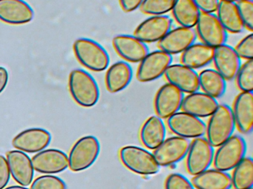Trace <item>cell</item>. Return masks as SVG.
Instances as JSON below:
<instances>
[{
    "label": "cell",
    "mask_w": 253,
    "mask_h": 189,
    "mask_svg": "<svg viewBox=\"0 0 253 189\" xmlns=\"http://www.w3.org/2000/svg\"><path fill=\"white\" fill-rule=\"evenodd\" d=\"M220 0H193L201 13H214L217 10Z\"/></svg>",
    "instance_id": "obj_39"
},
{
    "label": "cell",
    "mask_w": 253,
    "mask_h": 189,
    "mask_svg": "<svg viewBox=\"0 0 253 189\" xmlns=\"http://www.w3.org/2000/svg\"><path fill=\"white\" fill-rule=\"evenodd\" d=\"M11 173L6 158L0 155V189H4L9 182Z\"/></svg>",
    "instance_id": "obj_38"
},
{
    "label": "cell",
    "mask_w": 253,
    "mask_h": 189,
    "mask_svg": "<svg viewBox=\"0 0 253 189\" xmlns=\"http://www.w3.org/2000/svg\"><path fill=\"white\" fill-rule=\"evenodd\" d=\"M235 126L232 109L226 104L218 105L207 124V140L212 147H218L232 135Z\"/></svg>",
    "instance_id": "obj_3"
},
{
    "label": "cell",
    "mask_w": 253,
    "mask_h": 189,
    "mask_svg": "<svg viewBox=\"0 0 253 189\" xmlns=\"http://www.w3.org/2000/svg\"><path fill=\"white\" fill-rule=\"evenodd\" d=\"M6 159L10 173L14 180L22 186L31 185L33 180L34 168L27 154L20 150L7 152Z\"/></svg>",
    "instance_id": "obj_21"
},
{
    "label": "cell",
    "mask_w": 253,
    "mask_h": 189,
    "mask_svg": "<svg viewBox=\"0 0 253 189\" xmlns=\"http://www.w3.org/2000/svg\"><path fill=\"white\" fill-rule=\"evenodd\" d=\"M196 38V31L193 28L179 27L171 30L158 42V46L160 50L172 56L183 53L195 44Z\"/></svg>",
    "instance_id": "obj_16"
},
{
    "label": "cell",
    "mask_w": 253,
    "mask_h": 189,
    "mask_svg": "<svg viewBox=\"0 0 253 189\" xmlns=\"http://www.w3.org/2000/svg\"><path fill=\"white\" fill-rule=\"evenodd\" d=\"M216 12L219 22L226 32L236 34L244 31L245 28L240 16L236 2L220 0Z\"/></svg>",
    "instance_id": "obj_27"
},
{
    "label": "cell",
    "mask_w": 253,
    "mask_h": 189,
    "mask_svg": "<svg viewBox=\"0 0 253 189\" xmlns=\"http://www.w3.org/2000/svg\"><path fill=\"white\" fill-rule=\"evenodd\" d=\"M73 48L77 59L87 69L102 72L109 66V53L97 41L87 38H78L74 43Z\"/></svg>",
    "instance_id": "obj_2"
},
{
    "label": "cell",
    "mask_w": 253,
    "mask_h": 189,
    "mask_svg": "<svg viewBox=\"0 0 253 189\" xmlns=\"http://www.w3.org/2000/svg\"><path fill=\"white\" fill-rule=\"evenodd\" d=\"M198 77L200 88L208 95L218 98L226 92V80L215 69H204Z\"/></svg>",
    "instance_id": "obj_30"
},
{
    "label": "cell",
    "mask_w": 253,
    "mask_h": 189,
    "mask_svg": "<svg viewBox=\"0 0 253 189\" xmlns=\"http://www.w3.org/2000/svg\"><path fill=\"white\" fill-rule=\"evenodd\" d=\"M176 0H143L140 10L145 14L163 16L171 11Z\"/></svg>",
    "instance_id": "obj_32"
},
{
    "label": "cell",
    "mask_w": 253,
    "mask_h": 189,
    "mask_svg": "<svg viewBox=\"0 0 253 189\" xmlns=\"http://www.w3.org/2000/svg\"><path fill=\"white\" fill-rule=\"evenodd\" d=\"M234 49L240 59H245L247 61L253 59V34L250 33L244 37Z\"/></svg>",
    "instance_id": "obj_36"
},
{
    "label": "cell",
    "mask_w": 253,
    "mask_h": 189,
    "mask_svg": "<svg viewBox=\"0 0 253 189\" xmlns=\"http://www.w3.org/2000/svg\"><path fill=\"white\" fill-rule=\"evenodd\" d=\"M120 158L128 169L136 174L153 175L160 170L153 155L138 146H124L120 151Z\"/></svg>",
    "instance_id": "obj_5"
},
{
    "label": "cell",
    "mask_w": 253,
    "mask_h": 189,
    "mask_svg": "<svg viewBox=\"0 0 253 189\" xmlns=\"http://www.w3.org/2000/svg\"><path fill=\"white\" fill-rule=\"evenodd\" d=\"M253 189V188H251V189Z\"/></svg>",
    "instance_id": "obj_44"
},
{
    "label": "cell",
    "mask_w": 253,
    "mask_h": 189,
    "mask_svg": "<svg viewBox=\"0 0 253 189\" xmlns=\"http://www.w3.org/2000/svg\"><path fill=\"white\" fill-rule=\"evenodd\" d=\"M234 120L238 130L244 134H250L253 128V93L241 92L233 104Z\"/></svg>",
    "instance_id": "obj_22"
},
{
    "label": "cell",
    "mask_w": 253,
    "mask_h": 189,
    "mask_svg": "<svg viewBox=\"0 0 253 189\" xmlns=\"http://www.w3.org/2000/svg\"><path fill=\"white\" fill-rule=\"evenodd\" d=\"M167 125L171 132L186 139L203 137L207 129L202 120L184 112H176L167 118Z\"/></svg>",
    "instance_id": "obj_11"
},
{
    "label": "cell",
    "mask_w": 253,
    "mask_h": 189,
    "mask_svg": "<svg viewBox=\"0 0 253 189\" xmlns=\"http://www.w3.org/2000/svg\"><path fill=\"white\" fill-rule=\"evenodd\" d=\"M247 145L245 140L239 135L231 136L214 154V166L215 169L228 171L233 169L245 157Z\"/></svg>",
    "instance_id": "obj_6"
},
{
    "label": "cell",
    "mask_w": 253,
    "mask_h": 189,
    "mask_svg": "<svg viewBox=\"0 0 253 189\" xmlns=\"http://www.w3.org/2000/svg\"><path fill=\"white\" fill-rule=\"evenodd\" d=\"M133 77V70L126 62H115L111 65L106 74V88L111 93H117L125 90Z\"/></svg>",
    "instance_id": "obj_24"
},
{
    "label": "cell",
    "mask_w": 253,
    "mask_h": 189,
    "mask_svg": "<svg viewBox=\"0 0 253 189\" xmlns=\"http://www.w3.org/2000/svg\"><path fill=\"white\" fill-rule=\"evenodd\" d=\"M165 189H195L193 185L184 176L171 174L167 177Z\"/></svg>",
    "instance_id": "obj_37"
},
{
    "label": "cell",
    "mask_w": 253,
    "mask_h": 189,
    "mask_svg": "<svg viewBox=\"0 0 253 189\" xmlns=\"http://www.w3.org/2000/svg\"><path fill=\"white\" fill-rule=\"evenodd\" d=\"M143 144L149 149H155L165 140L166 127L158 116H151L146 120L140 133Z\"/></svg>",
    "instance_id": "obj_28"
},
{
    "label": "cell",
    "mask_w": 253,
    "mask_h": 189,
    "mask_svg": "<svg viewBox=\"0 0 253 189\" xmlns=\"http://www.w3.org/2000/svg\"><path fill=\"white\" fill-rule=\"evenodd\" d=\"M171 62L172 56L162 50L149 53L140 62L136 75L137 79L142 83L155 81L164 75Z\"/></svg>",
    "instance_id": "obj_9"
},
{
    "label": "cell",
    "mask_w": 253,
    "mask_h": 189,
    "mask_svg": "<svg viewBox=\"0 0 253 189\" xmlns=\"http://www.w3.org/2000/svg\"><path fill=\"white\" fill-rule=\"evenodd\" d=\"M4 189H29L25 187V186H10V187L5 188Z\"/></svg>",
    "instance_id": "obj_42"
},
{
    "label": "cell",
    "mask_w": 253,
    "mask_h": 189,
    "mask_svg": "<svg viewBox=\"0 0 253 189\" xmlns=\"http://www.w3.org/2000/svg\"><path fill=\"white\" fill-rule=\"evenodd\" d=\"M195 31L202 43L213 48L226 44L227 41V32L214 13H201Z\"/></svg>",
    "instance_id": "obj_7"
},
{
    "label": "cell",
    "mask_w": 253,
    "mask_h": 189,
    "mask_svg": "<svg viewBox=\"0 0 253 189\" xmlns=\"http://www.w3.org/2000/svg\"><path fill=\"white\" fill-rule=\"evenodd\" d=\"M223 1H234V2H236L238 0H223Z\"/></svg>",
    "instance_id": "obj_43"
},
{
    "label": "cell",
    "mask_w": 253,
    "mask_h": 189,
    "mask_svg": "<svg viewBox=\"0 0 253 189\" xmlns=\"http://www.w3.org/2000/svg\"><path fill=\"white\" fill-rule=\"evenodd\" d=\"M35 16L32 7L24 0H0V21L9 25L29 23Z\"/></svg>",
    "instance_id": "obj_20"
},
{
    "label": "cell",
    "mask_w": 253,
    "mask_h": 189,
    "mask_svg": "<svg viewBox=\"0 0 253 189\" xmlns=\"http://www.w3.org/2000/svg\"><path fill=\"white\" fill-rule=\"evenodd\" d=\"M100 152V142L94 136L81 137L69 152V167L74 172L82 171L93 165Z\"/></svg>",
    "instance_id": "obj_4"
},
{
    "label": "cell",
    "mask_w": 253,
    "mask_h": 189,
    "mask_svg": "<svg viewBox=\"0 0 253 189\" xmlns=\"http://www.w3.org/2000/svg\"><path fill=\"white\" fill-rule=\"evenodd\" d=\"M183 98V93L174 86L169 83L164 84L155 96V109L157 116L161 119H167L178 112Z\"/></svg>",
    "instance_id": "obj_13"
},
{
    "label": "cell",
    "mask_w": 253,
    "mask_h": 189,
    "mask_svg": "<svg viewBox=\"0 0 253 189\" xmlns=\"http://www.w3.org/2000/svg\"><path fill=\"white\" fill-rule=\"evenodd\" d=\"M51 140V135L47 130L41 128H28L19 133L12 140V145L17 150L25 153H38L44 150Z\"/></svg>",
    "instance_id": "obj_15"
},
{
    "label": "cell",
    "mask_w": 253,
    "mask_h": 189,
    "mask_svg": "<svg viewBox=\"0 0 253 189\" xmlns=\"http://www.w3.org/2000/svg\"><path fill=\"white\" fill-rule=\"evenodd\" d=\"M171 11L180 27L189 28L196 26L201 13L193 0H176Z\"/></svg>",
    "instance_id": "obj_29"
},
{
    "label": "cell",
    "mask_w": 253,
    "mask_h": 189,
    "mask_svg": "<svg viewBox=\"0 0 253 189\" xmlns=\"http://www.w3.org/2000/svg\"><path fill=\"white\" fill-rule=\"evenodd\" d=\"M186 168L192 176L208 169L214 158V149L204 137L195 138L186 155Z\"/></svg>",
    "instance_id": "obj_8"
},
{
    "label": "cell",
    "mask_w": 253,
    "mask_h": 189,
    "mask_svg": "<svg viewBox=\"0 0 253 189\" xmlns=\"http://www.w3.org/2000/svg\"><path fill=\"white\" fill-rule=\"evenodd\" d=\"M8 81V72L5 67L0 66V93H2Z\"/></svg>",
    "instance_id": "obj_41"
},
{
    "label": "cell",
    "mask_w": 253,
    "mask_h": 189,
    "mask_svg": "<svg viewBox=\"0 0 253 189\" xmlns=\"http://www.w3.org/2000/svg\"><path fill=\"white\" fill-rule=\"evenodd\" d=\"M119 1L121 8L126 13H130L139 8L141 6L143 0H119Z\"/></svg>",
    "instance_id": "obj_40"
},
{
    "label": "cell",
    "mask_w": 253,
    "mask_h": 189,
    "mask_svg": "<svg viewBox=\"0 0 253 189\" xmlns=\"http://www.w3.org/2000/svg\"><path fill=\"white\" fill-rule=\"evenodd\" d=\"M236 83L239 90L246 93H253V60H247L241 65L236 76Z\"/></svg>",
    "instance_id": "obj_33"
},
{
    "label": "cell",
    "mask_w": 253,
    "mask_h": 189,
    "mask_svg": "<svg viewBox=\"0 0 253 189\" xmlns=\"http://www.w3.org/2000/svg\"><path fill=\"white\" fill-rule=\"evenodd\" d=\"M214 48L204 43H196L188 47L180 56L181 64L192 69L210 64L213 60Z\"/></svg>",
    "instance_id": "obj_25"
},
{
    "label": "cell",
    "mask_w": 253,
    "mask_h": 189,
    "mask_svg": "<svg viewBox=\"0 0 253 189\" xmlns=\"http://www.w3.org/2000/svg\"><path fill=\"white\" fill-rule=\"evenodd\" d=\"M172 20L169 16H152L134 30V36L144 43L159 42L170 31Z\"/></svg>",
    "instance_id": "obj_12"
},
{
    "label": "cell",
    "mask_w": 253,
    "mask_h": 189,
    "mask_svg": "<svg viewBox=\"0 0 253 189\" xmlns=\"http://www.w3.org/2000/svg\"><path fill=\"white\" fill-rule=\"evenodd\" d=\"M232 174V186L235 189H249L253 186V162L252 158H244Z\"/></svg>",
    "instance_id": "obj_31"
},
{
    "label": "cell",
    "mask_w": 253,
    "mask_h": 189,
    "mask_svg": "<svg viewBox=\"0 0 253 189\" xmlns=\"http://www.w3.org/2000/svg\"><path fill=\"white\" fill-rule=\"evenodd\" d=\"M189 146L188 139L175 136L164 140L152 155L160 166H169L183 159L187 155Z\"/></svg>",
    "instance_id": "obj_10"
},
{
    "label": "cell",
    "mask_w": 253,
    "mask_h": 189,
    "mask_svg": "<svg viewBox=\"0 0 253 189\" xmlns=\"http://www.w3.org/2000/svg\"><path fill=\"white\" fill-rule=\"evenodd\" d=\"M69 91L74 100L83 107L94 106L100 98V90L92 75L82 69H74L69 75Z\"/></svg>",
    "instance_id": "obj_1"
},
{
    "label": "cell",
    "mask_w": 253,
    "mask_h": 189,
    "mask_svg": "<svg viewBox=\"0 0 253 189\" xmlns=\"http://www.w3.org/2000/svg\"><path fill=\"white\" fill-rule=\"evenodd\" d=\"M31 189H66V186L58 177L47 174L35 179L32 183Z\"/></svg>",
    "instance_id": "obj_34"
},
{
    "label": "cell",
    "mask_w": 253,
    "mask_h": 189,
    "mask_svg": "<svg viewBox=\"0 0 253 189\" xmlns=\"http://www.w3.org/2000/svg\"><path fill=\"white\" fill-rule=\"evenodd\" d=\"M212 62L215 70L226 81L235 78L241 65V59L234 47L226 44L214 48Z\"/></svg>",
    "instance_id": "obj_18"
},
{
    "label": "cell",
    "mask_w": 253,
    "mask_h": 189,
    "mask_svg": "<svg viewBox=\"0 0 253 189\" xmlns=\"http://www.w3.org/2000/svg\"><path fill=\"white\" fill-rule=\"evenodd\" d=\"M168 82L183 93H195L200 89L199 77L195 69L181 63L171 64L164 73Z\"/></svg>",
    "instance_id": "obj_17"
},
{
    "label": "cell",
    "mask_w": 253,
    "mask_h": 189,
    "mask_svg": "<svg viewBox=\"0 0 253 189\" xmlns=\"http://www.w3.org/2000/svg\"><path fill=\"white\" fill-rule=\"evenodd\" d=\"M192 183L197 189H230L232 178L226 171L207 169L195 175Z\"/></svg>",
    "instance_id": "obj_26"
},
{
    "label": "cell",
    "mask_w": 253,
    "mask_h": 189,
    "mask_svg": "<svg viewBox=\"0 0 253 189\" xmlns=\"http://www.w3.org/2000/svg\"><path fill=\"white\" fill-rule=\"evenodd\" d=\"M114 48L118 54L126 62H140L149 53L146 43L131 35H118L114 37Z\"/></svg>",
    "instance_id": "obj_19"
},
{
    "label": "cell",
    "mask_w": 253,
    "mask_h": 189,
    "mask_svg": "<svg viewBox=\"0 0 253 189\" xmlns=\"http://www.w3.org/2000/svg\"><path fill=\"white\" fill-rule=\"evenodd\" d=\"M34 170L45 174H57L69 167V159L65 152L50 149L38 152L32 158Z\"/></svg>",
    "instance_id": "obj_14"
},
{
    "label": "cell",
    "mask_w": 253,
    "mask_h": 189,
    "mask_svg": "<svg viewBox=\"0 0 253 189\" xmlns=\"http://www.w3.org/2000/svg\"><path fill=\"white\" fill-rule=\"evenodd\" d=\"M218 105L214 97L204 93L195 92L184 97L180 109L197 118H207L212 115Z\"/></svg>",
    "instance_id": "obj_23"
},
{
    "label": "cell",
    "mask_w": 253,
    "mask_h": 189,
    "mask_svg": "<svg viewBox=\"0 0 253 189\" xmlns=\"http://www.w3.org/2000/svg\"><path fill=\"white\" fill-rule=\"evenodd\" d=\"M237 7L244 28L250 31H253V0H238Z\"/></svg>",
    "instance_id": "obj_35"
}]
</instances>
